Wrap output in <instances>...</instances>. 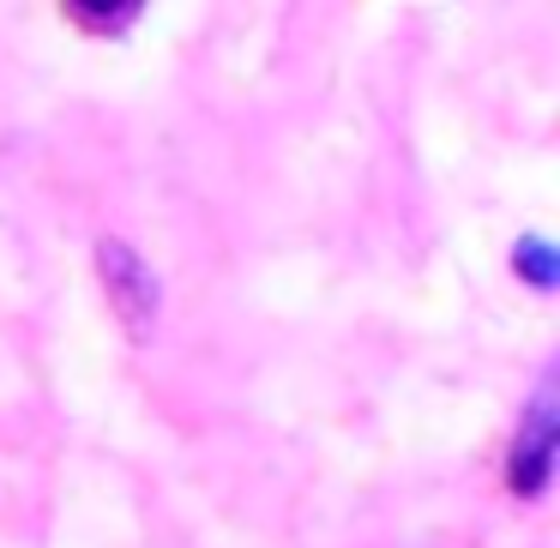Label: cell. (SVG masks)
I'll return each instance as SVG.
<instances>
[{"label": "cell", "mask_w": 560, "mask_h": 548, "mask_svg": "<svg viewBox=\"0 0 560 548\" xmlns=\"http://www.w3.org/2000/svg\"><path fill=\"white\" fill-rule=\"evenodd\" d=\"M97 278H103V295H109L115 319L127 326V338L145 343L151 326H158V314H163V283H158V271L145 266V254L115 242V235H103L97 242Z\"/></svg>", "instance_id": "6da1fadb"}, {"label": "cell", "mask_w": 560, "mask_h": 548, "mask_svg": "<svg viewBox=\"0 0 560 548\" xmlns=\"http://www.w3.org/2000/svg\"><path fill=\"white\" fill-rule=\"evenodd\" d=\"M555 446H560V416H555V392H536V404L524 410L518 434H512V452H506V482L512 494L536 500L555 476Z\"/></svg>", "instance_id": "7a4b0ae2"}, {"label": "cell", "mask_w": 560, "mask_h": 548, "mask_svg": "<svg viewBox=\"0 0 560 548\" xmlns=\"http://www.w3.org/2000/svg\"><path fill=\"white\" fill-rule=\"evenodd\" d=\"M139 0H109V7H97V0H73L67 7V19H73L79 31H97V37H127V31L139 25Z\"/></svg>", "instance_id": "3957f363"}, {"label": "cell", "mask_w": 560, "mask_h": 548, "mask_svg": "<svg viewBox=\"0 0 560 548\" xmlns=\"http://www.w3.org/2000/svg\"><path fill=\"white\" fill-rule=\"evenodd\" d=\"M512 266H518V278L536 283V290H555V278H560V259L542 235H524V242L512 247Z\"/></svg>", "instance_id": "277c9868"}]
</instances>
